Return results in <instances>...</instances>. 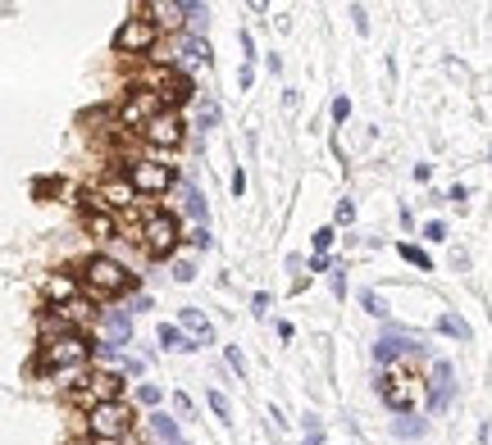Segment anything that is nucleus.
Returning a JSON list of instances; mask_svg holds the SVG:
<instances>
[{"label":"nucleus","instance_id":"nucleus-1","mask_svg":"<svg viewBox=\"0 0 492 445\" xmlns=\"http://www.w3.org/2000/svg\"><path fill=\"white\" fill-rule=\"evenodd\" d=\"M92 359V341L87 332H64L51 341H36V373H83Z\"/></svg>","mask_w":492,"mask_h":445},{"label":"nucleus","instance_id":"nucleus-2","mask_svg":"<svg viewBox=\"0 0 492 445\" xmlns=\"http://www.w3.org/2000/svg\"><path fill=\"white\" fill-rule=\"evenodd\" d=\"M133 282H137V277H133L119 259H109V255H92V259L83 264V287H87L96 300H119V296H128Z\"/></svg>","mask_w":492,"mask_h":445},{"label":"nucleus","instance_id":"nucleus-3","mask_svg":"<svg viewBox=\"0 0 492 445\" xmlns=\"http://www.w3.org/2000/svg\"><path fill=\"white\" fill-rule=\"evenodd\" d=\"M137 414L128 400H109V404H96V409H87V436L101 441V445H119L128 432H133Z\"/></svg>","mask_w":492,"mask_h":445},{"label":"nucleus","instance_id":"nucleus-4","mask_svg":"<svg viewBox=\"0 0 492 445\" xmlns=\"http://www.w3.org/2000/svg\"><path fill=\"white\" fill-rule=\"evenodd\" d=\"M178 246H182V223H178V214L156 210V214L141 223V250H146L150 259H173Z\"/></svg>","mask_w":492,"mask_h":445},{"label":"nucleus","instance_id":"nucleus-5","mask_svg":"<svg viewBox=\"0 0 492 445\" xmlns=\"http://www.w3.org/2000/svg\"><path fill=\"white\" fill-rule=\"evenodd\" d=\"M156 42H160V28H156V19H150L146 10L124 19L119 32H115V51L119 55H146V51H156Z\"/></svg>","mask_w":492,"mask_h":445},{"label":"nucleus","instance_id":"nucleus-6","mask_svg":"<svg viewBox=\"0 0 492 445\" xmlns=\"http://www.w3.org/2000/svg\"><path fill=\"white\" fill-rule=\"evenodd\" d=\"M73 400H78L83 409H96V404H109V400H124V373H115V369L87 373L78 386H73Z\"/></svg>","mask_w":492,"mask_h":445},{"label":"nucleus","instance_id":"nucleus-7","mask_svg":"<svg viewBox=\"0 0 492 445\" xmlns=\"http://www.w3.org/2000/svg\"><path fill=\"white\" fill-rule=\"evenodd\" d=\"M141 141H146L150 150H178V146L187 141V123H182V114H178V109H160V114L141 128Z\"/></svg>","mask_w":492,"mask_h":445},{"label":"nucleus","instance_id":"nucleus-8","mask_svg":"<svg viewBox=\"0 0 492 445\" xmlns=\"http://www.w3.org/2000/svg\"><path fill=\"white\" fill-rule=\"evenodd\" d=\"M378 395L388 400V409H397V414H410L415 409V395H420V377L415 373H401V369H383L378 373Z\"/></svg>","mask_w":492,"mask_h":445},{"label":"nucleus","instance_id":"nucleus-9","mask_svg":"<svg viewBox=\"0 0 492 445\" xmlns=\"http://www.w3.org/2000/svg\"><path fill=\"white\" fill-rule=\"evenodd\" d=\"M124 173H128L133 191H146V195H165L173 187V169L160 164V159H133Z\"/></svg>","mask_w":492,"mask_h":445},{"label":"nucleus","instance_id":"nucleus-10","mask_svg":"<svg viewBox=\"0 0 492 445\" xmlns=\"http://www.w3.org/2000/svg\"><path fill=\"white\" fill-rule=\"evenodd\" d=\"M83 227H87V236H96V241H115V236H119L115 210H105V200H101L96 191L83 195Z\"/></svg>","mask_w":492,"mask_h":445},{"label":"nucleus","instance_id":"nucleus-11","mask_svg":"<svg viewBox=\"0 0 492 445\" xmlns=\"http://www.w3.org/2000/svg\"><path fill=\"white\" fill-rule=\"evenodd\" d=\"M165 105H160V96H150V91H141V87H133L128 96H124V105H119V123L124 128H146L150 123V118H156Z\"/></svg>","mask_w":492,"mask_h":445},{"label":"nucleus","instance_id":"nucleus-12","mask_svg":"<svg viewBox=\"0 0 492 445\" xmlns=\"http://www.w3.org/2000/svg\"><path fill=\"white\" fill-rule=\"evenodd\" d=\"M101 200H105V210H133L137 205V191H133L128 173L124 178H105L101 182Z\"/></svg>","mask_w":492,"mask_h":445},{"label":"nucleus","instance_id":"nucleus-13","mask_svg":"<svg viewBox=\"0 0 492 445\" xmlns=\"http://www.w3.org/2000/svg\"><path fill=\"white\" fill-rule=\"evenodd\" d=\"M101 328H105V341L119 350L133 337V314L128 309H101Z\"/></svg>","mask_w":492,"mask_h":445},{"label":"nucleus","instance_id":"nucleus-14","mask_svg":"<svg viewBox=\"0 0 492 445\" xmlns=\"http://www.w3.org/2000/svg\"><path fill=\"white\" fill-rule=\"evenodd\" d=\"M78 287H83V282L73 277V273H51L42 291H46L51 305H69V300H78Z\"/></svg>","mask_w":492,"mask_h":445},{"label":"nucleus","instance_id":"nucleus-15","mask_svg":"<svg viewBox=\"0 0 492 445\" xmlns=\"http://www.w3.org/2000/svg\"><path fill=\"white\" fill-rule=\"evenodd\" d=\"M415 350V341L406 337V332H383V341L374 346V354H378V363H397L401 354H410Z\"/></svg>","mask_w":492,"mask_h":445},{"label":"nucleus","instance_id":"nucleus-16","mask_svg":"<svg viewBox=\"0 0 492 445\" xmlns=\"http://www.w3.org/2000/svg\"><path fill=\"white\" fill-rule=\"evenodd\" d=\"M451 391H456V382H451V363H433V395H429V409H442V404L451 400Z\"/></svg>","mask_w":492,"mask_h":445},{"label":"nucleus","instance_id":"nucleus-17","mask_svg":"<svg viewBox=\"0 0 492 445\" xmlns=\"http://www.w3.org/2000/svg\"><path fill=\"white\" fill-rule=\"evenodd\" d=\"M156 337H160V346L165 350H197V341H187V332L182 328H173V322H160V328H156Z\"/></svg>","mask_w":492,"mask_h":445},{"label":"nucleus","instance_id":"nucleus-18","mask_svg":"<svg viewBox=\"0 0 492 445\" xmlns=\"http://www.w3.org/2000/svg\"><path fill=\"white\" fill-rule=\"evenodd\" d=\"M182 328L192 332L197 341H214V328H210V318L201 309H182Z\"/></svg>","mask_w":492,"mask_h":445},{"label":"nucleus","instance_id":"nucleus-19","mask_svg":"<svg viewBox=\"0 0 492 445\" xmlns=\"http://www.w3.org/2000/svg\"><path fill=\"white\" fill-rule=\"evenodd\" d=\"M150 432H156L165 445H173V441H182V427L169 418V414H150Z\"/></svg>","mask_w":492,"mask_h":445},{"label":"nucleus","instance_id":"nucleus-20","mask_svg":"<svg viewBox=\"0 0 492 445\" xmlns=\"http://www.w3.org/2000/svg\"><path fill=\"white\" fill-rule=\"evenodd\" d=\"M182 210H187V214H192V219L206 227V195H201L197 187H182Z\"/></svg>","mask_w":492,"mask_h":445},{"label":"nucleus","instance_id":"nucleus-21","mask_svg":"<svg viewBox=\"0 0 492 445\" xmlns=\"http://www.w3.org/2000/svg\"><path fill=\"white\" fill-rule=\"evenodd\" d=\"M438 328H442L447 337H456V341H470V322L456 318V314H442V318H438Z\"/></svg>","mask_w":492,"mask_h":445},{"label":"nucleus","instance_id":"nucleus-22","mask_svg":"<svg viewBox=\"0 0 492 445\" xmlns=\"http://www.w3.org/2000/svg\"><path fill=\"white\" fill-rule=\"evenodd\" d=\"M146 14H160V19H156V28H160V23H165V28H178V23H182V19H178V14H182V5H150Z\"/></svg>","mask_w":492,"mask_h":445},{"label":"nucleus","instance_id":"nucleus-23","mask_svg":"<svg viewBox=\"0 0 492 445\" xmlns=\"http://www.w3.org/2000/svg\"><path fill=\"white\" fill-rule=\"evenodd\" d=\"M210 409H214L219 423H233V404H229V395H223V391H210Z\"/></svg>","mask_w":492,"mask_h":445},{"label":"nucleus","instance_id":"nucleus-24","mask_svg":"<svg viewBox=\"0 0 492 445\" xmlns=\"http://www.w3.org/2000/svg\"><path fill=\"white\" fill-rule=\"evenodd\" d=\"M360 305H365L374 318H383V314H388V305H383V296H378V291H360Z\"/></svg>","mask_w":492,"mask_h":445},{"label":"nucleus","instance_id":"nucleus-25","mask_svg":"<svg viewBox=\"0 0 492 445\" xmlns=\"http://www.w3.org/2000/svg\"><path fill=\"white\" fill-rule=\"evenodd\" d=\"M401 259H406V264H415V268H433V264H429V255H424L420 246H401Z\"/></svg>","mask_w":492,"mask_h":445},{"label":"nucleus","instance_id":"nucleus-26","mask_svg":"<svg viewBox=\"0 0 492 445\" xmlns=\"http://www.w3.org/2000/svg\"><path fill=\"white\" fill-rule=\"evenodd\" d=\"M182 55H187V60H192V64L210 60V55H206V42H201V36H192V42H187V46H182Z\"/></svg>","mask_w":492,"mask_h":445},{"label":"nucleus","instance_id":"nucleus-27","mask_svg":"<svg viewBox=\"0 0 492 445\" xmlns=\"http://www.w3.org/2000/svg\"><path fill=\"white\" fill-rule=\"evenodd\" d=\"M173 277H178V282H192V277H197L192 259H182V255H178V259H173Z\"/></svg>","mask_w":492,"mask_h":445},{"label":"nucleus","instance_id":"nucleus-28","mask_svg":"<svg viewBox=\"0 0 492 445\" xmlns=\"http://www.w3.org/2000/svg\"><path fill=\"white\" fill-rule=\"evenodd\" d=\"M347 118H351V100L337 96V100H333V123H347Z\"/></svg>","mask_w":492,"mask_h":445},{"label":"nucleus","instance_id":"nucleus-29","mask_svg":"<svg viewBox=\"0 0 492 445\" xmlns=\"http://www.w3.org/2000/svg\"><path fill=\"white\" fill-rule=\"evenodd\" d=\"M201 128H219V105H201Z\"/></svg>","mask_w":492,"mask_h":445},{"label":"nucleus","instance_id":"nucleus-30","mask_svg":"<svg viewBox=\"0 0 492 445\" xmlns=\"http://www.w3.org/2000/svg\"><path fill=\"white\" fill-rule=\"evenodd\" d=\"M229 369H233L238 377H246V359H242V350H238V346H229Z\"/></svg>","mask_w":492,"mask_h":445},{"label":"nucleus","instance_id":"nucleus-31","mask_svg":"<svg viewBox=\"0 0 492 445\" xmlns=\"http://www.w3.org/2000/svg\"><path fill=\"white\" fill-rule=\"evenodd\" d=\"M137 400H141V404H160V386L141 382V386H137Z\"/></svg>","mask_w":492,"mask_h":445},{"label":"nucleus","instance_id":"nucleus-32","mask_svg":"<svg viewBox=\"0 0 492 445\" xmlns=\"http://www.w3.org/2000/svg\"><path fill=\"white\" fill-rule=\"evenodd\" d=\"M328 246H333V227H319L315 232V255H324Z\"/></svg>","mask_w":492,"mask_h":445},{"label":"nucleus","instance_id":"nucleus-33","mask_svg":"<svg viewBox=\"0 0 492 445\" xmlns=\"http://www.w3.org/2000/svg\"><path fill=\"white\" fill-rule=\"evenodd\" d=\"M356 219V205H351V200H343V205H337V223H351Z\"/></svg>","mask_w":492,"mask_h":445},{"label":"nucleus","instance_id":"nucleus-34","mask_svg":"<svg viewBox=\"0 0 492 445\" xmlns=\"http://www.w3.org/2000/svg\"><path fill=\"white\" fill-rule=\"evenodd\" d=\"M124 373H128V377H141L146 363H141V359H124Z\"/></svg>","mask_w":492,"mask_h":445},{"label":"nucleus","instance_id":"nucleus-35","mask_svg":"<svg viewBox=\"0 0 492 445\" xmlns=\"http://www.w3.org/2000/svg\"><path fill=\"white\" fill-rule=\"evenodd\" d=\"M424 423H397V436H420Z\"/></svg>","mask_w":492,"mask_h":445},{"label":"nucleus","instance_id":"nucleus-36","mask_svg":"<svg viewBox=\"0 0 492 445\" xmlns=\"http://www.w3.org/2000/svg\"><path fill=\"white\" fill-rule=\"evenodd\" d=\"M333 296H347V277L337 273V268H333Z\"/></svg>","mask_w":492,"mask_h":445},{"label":"nucleus","instance_id":"nucleus-37","mask_svg":"<svg viewBox=\"0 0 492 445\" xmlns=\"http://www.w3.org/2000/svg\"><path fill=\"white\" fill-rule=\"evenodd\" d=\"M424 236H429V241H442V236H447V227H442V223H429V227H424Z\"/></svg>","mask_w":492,"mask_h":445},{"label":"nucleus","instance_id":"nucleus-38","mask_svg":"<svg viewBox=\"0 0 492 445\" xmlns=\"http://www.w3.org/2000/svg\"><path fill=\"white\" fill-rule=\"evenodd\" d=\"M242 191H246V173L238 169V173H233V195H242Z\"/></svg>","mask_w":492,"mask_h":445},{"label":"nucleus","instance_id":"nucleus-39","mask_svg":"<svg viewBox=\"0 0 492 445\" xmlns=\"http://www.w3.org/2000/svg\"><path fill=\"white\" fill-rule=\"evenodd\" d=\"M173 445H187V436H182V441H173Z\"/></svg>","mask_w":492,"mask_h":445}]
</instances>
